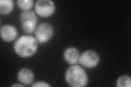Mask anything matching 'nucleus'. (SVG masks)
Here are the masks:
<instances>
[{
    "label": "nucleus",
    "instance_id": "nucleus-1",
    "mask_svg": "<svg viewBox=\"0 0 131 87\" xmlns=\"http://www.w3.org/2000/svg\"><path fill=\"white\" fill-rule=\"evenodd\" d=\"M38 43L35 36L30 35H24L16 39L14 44V51L19 57L27 58L37 51Z\"/></svg>",
    "mask_w": 131,
    "mask_h": 87
},
{
    "label": "nucleus",
    "instance_id": "nucleus-2",
    "mask_svg": "<svg viewBox=\"0 0 131 87\" xmlns=\"http://www.w3.org/2000/svg\"><path fill=\"white\" fill-rule=\"evenodd\" d=\"M67 83L72 87H84L89 82L88 75L81 66L74 64L69 67L65 73Z\"/></svg>",
    "mask_w": 131,
    "mask_h": 87
},
{
    "label": "nucleus",
    "instance_id": "nucleus-3",
    "mask_svg": "<svg viewBox=\"0 0 131 87\" xmlns=\"http://www.w3.org/2000/svg\"><path fill=\"white\" fill-rule=\"evenodd\" d=\"M54 28L48 23H42L37 27L35 32L38 43L43 44L48 43L54 35Z\"/></svg>",
    "mask_w": 131,
    "mask_h": 87
},
{
    "label": "nucleus",
    "instance_id": "nucleus-4",
    "mask_svg": "<svg viewBox=\"0 0 131 87\" xmlns=\"http://www.w3.org/2000/svg\"><path fill=\"white\" fill-rule=\"evenodd\" d=\"M55 3L51 0H38L35 5L36 13L42 18H49L54 14Z\"/></svg>",
    "mask_w": 131,
    "mask_h": 87
},
{
    "label": "nucleus",
    "instance_id": "nucleus-5",
    "mask_svg": "<svg viewBox=\"0 0 131 87\" xmlns=\"http://www.w3.org/2000/svg\"><path fill=\"white\" fill-rule=\"evenodd\" d=\"M79 63L84 67L92 69L96 67L100 62L98 53L93 50H86L80 55Z\"/></svg>",
    "mask_w": 131,
    "mask_h": 87
},
{
    "label": "nucleus",
    "instance_id": "nucleus-6",
    "mask_svg": "<svg viewBox=\"0 0 131 87\" xmlns=\"http://www.w3.org/2000/svg\"><path fill=\"white\" fill-rule=\"evenodd\" d=\"M18 33L16 27L12 24H5L2 26L0 30L1 38L6 42L14 41L17 38Z\"/></svg>",
    "mask_w": 131,
    "mask_h": 87
},
{
    "label": "nucleus",
    "instance_id": "nucleus-7",
    "mask_svg": "<svg viewBox=\"0 0 131 87\" xmlns=\"http://www.w3.org/2000/svg\"><path fill=\"white\" fill-rule=\"evenodd\" d=\"M17 77L20 83L24 85H31L33 83L34 81L35 76L31 70L26 68H24L18 71Z\"/></svg>",
    "mask_w": 131,
    "mask_h": 87
},
{
    "label": "nucleus",
    "instance_id": "nucleus-8",
    "mask_svg": "<svg viewBox=\"0 0 131 87\" xmlns=\"http://www.w3.org/2000/svg\"><path fill=\"white\" fill-rule=\"evenodd\" d=\"M80 55L79 51L77 48L68 47L64 51L63 58L68 64L74 65L78 62Z\"/></svg>",
    "mask_w": 131,
    "mask_h": 87
},
{
    "label": "nucleus",
    "instance_id": "nucleus-9",
    "mask_svg": "<svg viewBox=\"0 0 131 87\" xmlns=\"http://www.w3.org/2000/svg\"><path fill=\"white\" fill-rule=\"evenodd\" d=\"M14 6L13 0H1L0 1V14L6 15L13 11Z\"/></svg>",
    "mask_w": 131,
    "mask_h": 87
},
{
    "label": "nucleus",
    "instance_id": "nucleus-10",
    "mask_svg": "<svg viewBox=\"0 0 131 87\" xmlns=\"http://www.w3.org/2000/svg\"><path fill=\"white\" fill-rule=\"evenodd\" d=\"M37 16L35 12L31 10L23 11L20 14V23L26 21H32L37 23Z\"/></svg>",
    "mask_w": 131,
    "mask_h": 87
},
{
    "label": "nucleus",
    "instance_id": "nucleus-11",
    "mask_svg": "<svg viewBox=\"0 0 131 87\" xmlns=\"http://www.w3.org/2000/svg\"><path fill=\"white\" fill-rule=\"evenodd\" d=\"M116 86L117 87H130V77L126 74L120 76L116 82Z\"/></svg>",
    "mask_w": 131,
    "mask_h": 87
},
{
    "label": "nucleus",
    "instance_id": "nucleus-12",
    "mask_svg": "<svg viewBox=\"0 0 131 87\" xmlns=\"http://www.w3.org/2000/svg\"><path fill=\"white\" fill-rule=\"evenodd\" d=\"M21 28L24 32L31 34L35 32L37 28V23L32 21H26L21 23Z\"/></svg>",
    "mask_w": 131,
    "mask_h": 87
},
{
    "label": "nucleus",
    "instance_id": "nucleus-13",
    "mask_svg": "<svg viewBox=\"0 0 131 87\" xmlns=\"http://www.w3.org/2000/svg\"><path fill=\"white\" fill-rule=\"evenodd\" d=\"M18 7L23 11L30 10L34 5L33 0H18L16 1Z\"/></svg>",
    "mask_w": 131,
    "mask_h": 87
},
{
    "label": "nucleus",
    "instance_id": "nucleus-14",
    "mask_svg": "<svg viewBox=\"0 0 131 87\" xmlns=\"http://www.w3.org/2000/svg\"><path fill=\"white\" fill-rule=\"evenodd\" d=\"M31 86H38V87H50L51 85L48 82L45 81H37L35 83H33L31 85Z\"/></svg>",
    "mask_w": 131,
    "mask_h": 87
},
{
    "label": "nucleus",
    "instance_id": "nucleus-15",
    "mask_svg": "<svg viewBox=\"0 0 131 87\" xmlns=\"http://www.w3.org/2000/svg\"><path fill=\"white\" fill-rule=\"evenodd\" d=\"M25 85L23 84H12L10 86H24Z\"/></svg>",
    "mask_w": 131,
    "mask_h": 87
}]
</instances>
